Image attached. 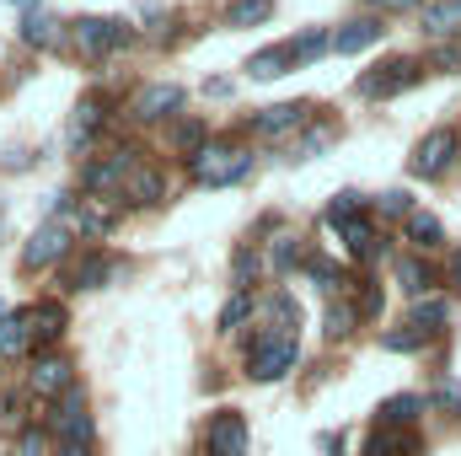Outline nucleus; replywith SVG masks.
Listing matches in <instances>:
<instances>
[{"label": "nucleus", "mask_w": 461, "mask_h": 456, "mask_svg": "<svg viewBox=\"0 0 461 456\" xmlns=\"http://www.w3.org/2000/svg\"><path fill=\"white\" fill-rule=\"evenodd\" d=\"M247 172H252V150L236 145V140H210V145L194 156V178H199L204 188H230V183H241Z\"/></svg>", "instance_id": "nucleus-1"}, {"label": "nucleus", "mask_w": 461, "mask_h": 456, "mask_svg": "<svg viewBox=\"0 0 461 456\" xmlns=\"http://www.w3.org/2000/svg\"><path fill=\"white\" fill-rule=\"evenodd\" d=\"M295 360H301V343H295V339L258 333L252 349H247V376H252V381H279V376H290V370H295Z\"/></svg>", "instance_id": "nucleus-2"}, {"label": "nucleus", "mask_w": 461, "mask_h": 456, "mask_svg": "<svg viewBox=\"0 0 461 456\" xmlns=\"http://www.w3.org/2000/svg\"><path fill=\"white\" fill-rule=\"evenodd\" d=\"M49 430H54L65 446H86V441H92V414H86V397H81V387H70V392L54 403V414H49Z\"/></svg>", "instance_id": "nucleus-3"}, {"label": "nucleus", "mask_w": 461, "mask_h": 456, "mask_svg": "<svg viewBox=\"0 0 461 456\" xmlns=\"http://www.w3.org/2000/svg\"><path fill=\"white\" fill-rule=\"evenodd\" d=\"M204 451L210 456H247V419L236 408H221L204 424Z\"/></svg>", "instance_id": "nucleus-4"}, {"label": "nucleus", "mask_w": 461, "mask_h": 456, "mask_svg": "<svg viewBox=\"0 0 461 456\" xmlns=\"http://www.w3.org/2000/svg\"><path fill=\"white\" fill-rule=\"evenodd\" d=\"M76 27V43H81V54H108V49H123L134 32L113 22V16H81V22H70Z\"/></svg>", "instance_id": "nucleus-5"}, {"label": "nucleus", "mask_w": 461, "mask_h": 456, "mask_svg": "<svg viewBox=\"0 0 461 456\" xmlns=\"http://www.w3.org/2000/svg\"><path fill=\"white\" fill-rule=\"evenodd\" d=\"M413 81H419V59H386V65L359 76V97H392V92H402Z\"/></svg>", "instance_id": "nucleus-6"}, {"label": "nucleus", "mask_w": 461, "mask_h": 456, "mask_svg": "<svg viewBox=\"0 0 461 456\" xmlns=\"http://www.w3.org/2000/svg\"><path fill=\"white\" fill-rule=\"evenodd\" d=\"M65 252H70V226H65V221H49V226H38L27 236L22 263H27V269H49V263H59Z\"/></svg>", "instance_id": "nucleus-7"}, {"label": "nucleus", "mask_w": 461, "mask_h": 456, "mask_svg": "<svg viewBox=\"0 0 461 456\" xmlns=\"http://www.w3.org/2000/svg\"><path fill=\"white\" fill-rule=\"evenodd\" d=\"M177 108H183V87H172V81H150L129 103V114L140 118V123H161V118H172Z\"/></svg>", "instance_id": "nucleus-8"}, {"label": "nucleus", "mask_w": 461, "mask_h": 456, "mask_svg": "<svg viewBox=\"0 0 461 456\" xmlns=\"http://www.w3.org/2000/svg\"><path fill=\"white\" fill-rule=\"evenodd\" d=\"M451 156H456V134H451V129H435V134L419 140V150H413V172H419V178H440V172L451 167Z\"/></svg>", "instance_id": "nucleus-9"}, {"label": "nucleus", "mask_w": 461, "mask_h": 456, "mask_svg": "<svg viewBox=\"0 0 461 456\" xmlns=\"http://www.w3.org/2000/svg\"><path fill=\"white\" fill-rule=\"evenodd\" d=\"M27 387H32L38 397H65V392L76 387V376H70V365H65L59 354H49V360H38V365H32Z\"/></svg>", "instance_id": "nucleus-10"}, {"label": "nucleus", "mask_w": 461, "mask_h": 456, "mask_svg": "<svg viewBox=\"0 0 461 456\" xmlns=\"http://www.w3.org/2000/svg\"><path fill=\"white\" fill-rule=\"evenodd\" d=\"M113 274H118V263L108 252H86V258L65 274V290H97V285H108Z\"/></svg>", "instance_id": "nucleus-11"}, {"label": "nucleus", "mask_w": 461, "mask_h": 456, "mask_svg": "<svg viewBox=\"0 0 461 456\" xmlns=\"http://www.w3.org/2000/svg\"><path fill=\"white\" fill-rule=\"evenodd\" d=\"M65 306L59 301H38V306H27V328H32V343H54L65 339Z\"/></svg>", "instance_id": "nucleus-12"}, {"label": "nucleus", "mask_w": 461, "mask_h": 456, "mask_svg": "<svg viewBox=\"0 0 461 456\" xmlns=\"http://www.w3.org/2000/svg\"><path fill=\"white\" fill-rule=\"evenodd\" d=\"M123 199H134V205H161V199H167V178H161L156 167H134V172L123 178Z\"/></svg>", "instance_id": "nucleus-13"}, {"label": "nucleus", "mask_w": 461, "mask_h": 456, "mask_svg": "<svg viewBox=\"0 0 461 456\" xmlns=\"http://www.w3.org/2000/svg\"><path fill=\"white\" fill-rule=\"evenodd\" d=\"M306 114H312L306 103H279V108H263V114L252 118V129L258 134H285V129H301Z\"/></svg>", "instance_id": "nucleus-14"}, {"label": "nucleus", "mask_w": 461, "mask_h": 456, "mask_svg": "<svg viewBox=\"0 0 461 456\" xmlns=\"http://www.w3.org/2000/svg\"><path fill=\"white\" fill-rule=\"evenodd\" d=\"M97 129H103V103H81V108L70 114V129H65V145H70V150H86Z\"/></svg>", "instance_id": "nucleus-15"}, {"label": "nucleus", "mask_w": 461, "mask_h": 456, "mask_svg": "<svg viewBox=\"0 0 461 456\" xmlns=\"http://www.w3.org/2000/svg\"><path fill=\"white\" fill-rule=\"evenodd\" d=\"M70 226L81 231V236H108V231H113V210H108L103 199H81V205L70 210Z\"/></svg>", "instance_id": "nucleus-16"}, {"label": "nucleus", "mask_w": 461, "mask_h": 456, "mask_svg": "<svg viewBox=\"0 0 461 456\" xmlns=\"http://www.w3.org/2000/svg\"><path fill=\"white\" fill-rule=\"evenodd\" d=\"M381 32H386V27H381L375 16H359V22H348L344 32H333V49H339V54H359V49H370Z\"/></svg>", "instance_id": "nucleus-17"}, {"label": "nucleus", "mask_w": 461, "mask_h": 456, "mask_svg": "<svg viewBox=\"0 0 461 456\" xmlns=\"http://www.w3.org/2000/svg\"><path fill=\"white\" fill-rule=\"evenodd\" d=\"M32 349V328H27V312H11L0 317V360H16Z\"/></svg>", "instance_id": "nucleus-18"}, {"label": "nucleus", "mask_w": 461, "mask_h": 456, "mask_svg": "<svg viewBox=\"0 0 461 456\" xmlns=\"http://www.w3.org/2000/svg\"><path fill=\"white\" fill-rule=\"evenodd\" d=\"M424 32H435V38L461 32V0H435V5H424Z\"/></svg>", "instance_id": "nucleus-19"}, {"label": "nucleus", "mask_w": 461, "mask_h": 456, "mask_svg": "<svg viewBox=\"0 0 461 456\" xmlns=\"http://www.w3.org/2000/svg\"><path fill=\"white\" fill-rule=\"evenodd\" d=\"M408 242H413L419 252H435V247H446V226H440L435 215L413 210V215H408Z\"/></svg>", "instance_id": "nucleus-20"}, {"label": "nucleus", "mask_w": 461, "mask_h": 456, "mask_svg": "<svg viewBox=\"0 0 461 456\" xmlns=\"http://www.w3.org/2000/svg\"><path fill=\"white\" fill-rule=\"evenodd\" d=\"M339 231H344V247L354 252V258H381V247H386V242L370 231L365 215H359V221H348V226H339Z\"/></svg>", "instance_id": "nucleus-21"}, {"label": "nucleus", "mask_w": 461, "mask_h": 456, "mask_svg": "<svg viewBox=\"0 0 461 456\" xmlns=\"http://www.w3.org/2000/svg\"><path fill=\"white\" fill-rule=\"evenodd\" d=\"M290 65H295V54H290V49H263V54H252V59H247L252 81H274V76H285Z\"/></svg>", "instance_id": "nucleus-22"}, {"label": "nucleus", "mask_w": 461, "mask_h": 456, "mask_svg": "<svg viewBox=\"0 0 461 456\" xmlns=\"http://www.w3.org/2000/svg\"><path fill=\"white\" fill-rule=\"evenodd\" d=\"M22 38L38 43V49H54V43H59V22L43 16V11H27V16H22Z\"/></svg>", "instance_id": "nucleus-23"}, {"label": "nucleus", "mask_w": 461, "mask_h": 456, "mask_svg": "<svg viewBox=\"0 0 461 456\" xmlns=\"http://www.w3.org/2000/svg\"><path fill=\"white\" fill-rule=\"evenodd\" d=\"M268 16H274V0H230L226 5V27H252Z\"/></svg>", "instance_id": "nucleus-24"}, {"label": "nucleus", "mask_w": 461, "mask_h": 456, "mask_svg": "<svg viewBox=\"0 0 461 456\" xmlns=\"http://www.w3.org/2000/svg\"><path fill=\"white\" fill-rule=\"evenodd\" d=\"M397 285H402L408 296H424V290L435 285V274H429V263H419V258H397Z\"/></svg>", "instance_id": "nucleus-25"}, {"label": "nucleus", "mask_w": 461, "mask_h": 456, "mask_svg": "<svg viewBox=\"0 0 461 456\" xmlns=\"http://www.w3.org/2000/svg\"><path fill=\"white\" fill-rule=\"evenodd\" d=\"M446 317H451V306H446V301H419V306H413V317H408V328H419V333L429 339V333H440V328H446Z\"/></svg>", "instance_id": "nucleus-26"}, {"label": "nucleus", "mask_w": 461, "mask_h": 456, "mask_svg": "<svg viewBox=\"0 0 461 456\" xmlns=\"http://www.w3.org/2000/svg\"><path fill=\"white\" fill-rule=\"evenodd\" d=\"M419 414H424V397H386V403H381V424H386V430L413 424Z\"/></svg>", "instance_id": "nucleus-27"}, {"label": "nucleus", "mask_w": 461, "mask_h": 456, "mask_svg": "<svg viewBox=\"0 0 461 456\" xmlns=\"http://www.w3.org/2000/svg\"><path fill=\"white\" fill-rule=\"evenodd\" d=\"M365 456H413V441H408V435H397V430H386V424H381V430H375V435H370V441H365Z\"/></svg>", "instance_id": "nucleus-28"}, {"label": "nucleus", "mask_w": 461, "mask_h": 456, "mask_svg": "<svg viewBox=\"0 0 461 456\" xmlns=\"http://www.w3.org/2000/svg\"><path fill=\"white\" fill-rule=\"evenodd\" d=\"M172 150H177V156H188V161H194V156H199V150H204V123H199V118H183V123H177V129H172Z\"/></svg>", "instance_id": "nucleus-29"}, {"label": "nucleus", "mask_w": 461, "mask_h": 456, "mask_svg": "<svg viewBox=\"0 0 461 456\" xmlns=\"http://www.w3.org/2000/svg\"><path fill=\"white\" fill-rule=\"evenodd\" d=\"M354 323H359V306H348V301H333L328 306V339H348Z\"/></svg>", "instance_id": "nucleus-30"}, {"label": "nucleus", "mask_w": 461, "mask_h": 456, "mask_svg": "<svg viewBox=\"0 0 461 456\" xmlns=\"http://www.w3.org/2000/svg\"><path fill=\"white\" fill-rule=\"evenodd\" d=\"M359 210H365L359 194H339V199L328 205V226H348V221H359Z\"/></svg>", "instance_id": "nucleus-31"}, {"label": "nucleus", "mask_w": 461, "mask_h": 456, "mask_svg": "<svg viewBox=\"0 0 461 456\" xmlns=\"http://www.w3.org/2000/svg\"><path fill=\"white\" fill-rule=\"evenodd\" d=\"M247 312H252V296H247V290H236V296L226 301V312H221V333H236V328L247 323Z\"/></svg>", "instance_id": "nucleus-32"}, {"label": "nucleus", "mask_w": 461, "mask_h": 456, "mask_svg": "<svg viewBox=\"0 0 461 456\" xmlns=\"http://www.w3.org/2000/svg\"><path fill=\"white\" fill-rule=\"evenodd\" d=\"M322 49H333V38H328V32H306L301 43H290V54H295V65H306V59H317Z\"/></svg>", "instance_id": "nucleus-33"}, {"label": "nucleus", "mask_w": 461, "mask_h": 456, "mask_svg": "<svg viewBox=\"0 0 461 456\" xmlns=\"http://www.w3.org/2000/svg\"><path fill=\"white\" fill-rule=\"evenodd\" d=\"M306 274L322 285V290H333V285H344V274H339V263H328V258H306Z\"/></svg>", "instance_id": "nucleus-34"}, {"label": "nucleus", "mask_w": 461, "mask_h": 456, "mask_svg": "<svg viewBox=\"0 0 461 456\" xmlns=\"http://www.w3.org/2000/svg\"><path fill=\"white\" fill-rule=\"evenodd\" d=\"M295 263H301V242H295V236H279V247H274V269L290 274Z\"/></svg>", "instance_id": "nucleus-35"}, {"label": "nucleus", "mask_w": 461, "mask_h": 456, "mask_svg": "<svg viewBox=\"0 0 461 456\" xmlns=\"http://www.w3.org/2000/svg\"><path fill=\"white\" fill-rule=\"evenodd\" d=\"M230 279H236L241 290H247V279H258V252H252V247H241V252H236V263H230Z\"/></svg>", "instance_id": "nucleus-36"}, {"label": "nucleus", "mask_w": 461, "mask_h": 456, "mask_svg": "<svg viewBox=\"0 0 461 456\" xmlns=\"http://www.w3.org/2000/svg\"><path fill=\"white\" fill-rule=\"evenodd\" d=\"M328 140H333V129H328V123H322V129H306V140L295 145V161H306V156H317V150H322Z\"/></svg>", "instance_id": "nucleus-37"}, {"label": "nucleus", "mask_w": 461, "mask_h": 456, "mask_svg": "<svg viewBox=\"0 0 461 456\" xmlns=\"http://www.w3.org/2000/svg\"><path fill=\"white\" fill-rule=\"evenodd\" d=\"M435 70H451V76H461V38L440 43V54H435Z\"/></svg>", "instance_id": "nucleus-38"}, {"label": "nucleus", "mask_w": 461, "mask_h": 456, "mask_svg": "<svg viewBox=\"0 0 461 456\" xmlns=\"http://www.w3.org/2000/svg\"><path fill=\"white\" fill-rule=\"evenodd\" d=\"M386 349H392V354H408V349H419V343H424V333H419V328H402V333H386Z\"/></svg>", "instance_id": "nucleus-39"}, {"label": "nucleus", "mask_w": 461, "mask_h": 456, "mask_svg": "<svg viewBox=\"0 0 461 456\" xmlns=\"http://www.w3.org/2000/svg\"><path fill=\"white\" fill-rule=\"evenodd\" d=\"M381 215H413V199L402 188H392V194H381Z\"/></svg>", "instance_id": "nucleus-40"}, {"label": "nucleus", "mask_w": 461, "mask_h": 456, "mask_svg": "<svg viewBox=\"0 0 461 456\" xmlns=\"http://www.w3.org/2000/svg\"><path fill=\"white\" fill-rule=\"evenodd\" d=\"M435 403L451 408V414H461V381H440V387H435Z\"/></svg>", "instance_id": "nucleus-41"}, {"label": "nucleus", "mask_w": 461, "mask_h": 456, "mask_svg": "<svg viewBox=\"0 0 461 456\" xmlns=\"http://www.w3.org/2000/svg\"><path fill=\"white\" fill-rule=\"evenodd\" d=\"M43 451H49V441H43L38 430H27V435L16 441V456H43Z\"/></svg>", "instance_id": "nucleus-42"}, {"label": "nucleus", "mask_w": 461, "mask_h": 456, "mask_svg": "<svg viewBox=\"0 0 461 456\" xmlns=\"http://www.w3.org/2000/svg\"><path fill=\"white\" fill-rule=\"evenodd\" d=\"M359 312H365V317H375V312H381V290H375V285L359 296Z\"/></svg>", "instance_id": "nucleus-43"}, {"label": "nucleus", "mask_w": 461, "mask_h": 456, "mask_svg": "<svg viewBox=\"0 0 461 456\" xmlns=\"http://www.w3.org/2000/svg\"><path fill=\"white\" fill-rule=\"evenodd\" d=\"M370 5H381V11H413L419 0H370Z\"/></svg>", "instance_id": "nucleus-44"}, {"label": "nucleus", "mask_w": 461, "mask_h": 456, "mask_svg": "<svg viewBox=\"0 0 461 456\" xmlns=\"http://www.w3.org/2000/svg\"><path fill=\"white\" fill-rule=\"evenodd\" d=\"M451 279H456V285H461V247H456V252H451Z\"/></svg>", "instance_id": "nucleus-45"}, {"label": "nucleus", "mask_w": 461, "mask_h": 456, "mask_svg": "<svg viewBox=\"0 0 461 456\" xmlns=\"http://www.w3.org/2000/svg\"><path fill=\"white\" fill-rule=\"evenodd\" d=\"M59 456H86V446H59Z\"/></svg>", "instance_id": "nucleus-46"}]
</instances>
